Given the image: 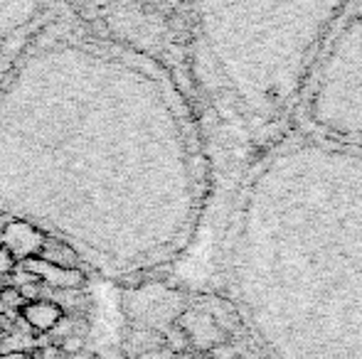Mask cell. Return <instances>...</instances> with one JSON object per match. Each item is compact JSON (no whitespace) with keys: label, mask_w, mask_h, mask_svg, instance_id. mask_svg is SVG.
Listing matches in <instances>:
<instances>
[{"label":"cell","mask_w":362,"mask_h":359,"mask_svg":"<svg viewBox=\"0 0 362 359\" xmlns=\"http://www.w3.org/2000/svg\"><path fill=\"white\" fill-rule=\"evenodd\" d=\"M15 271V259L10 256L8 249L0 246V276H8V273Z\"/></svg>","instance_id":"10"},{"label":"cell","mask_w":362,"mask_h":359,"mask_svg":"<svg viewBox=\"0 0 362 359\" xmlns=\"http://www.w3.org/2000/svg\"><path fill=\"white\" fill-rule=\"evenodd\" d=\"M205 288L267 359H362V150L293 133L237 185Z\"/></svg>","instance_id":"1"},{"label":"cell","mask_w":362,"mask_h":359,"mask_svg":"<svg viewBox=\"0 0 362 359\" xmlns=\"http://www.w3.org/2000/svg\"><path fill=\"white\" fill-rule=\"evenodd\" d=\"M8 335H10V332H8V327H5L3 322H0V345H3V342L8 340Z\"/></svg>","instance_id":"11"},{"label":"cell","mask_w":362,"mask_h":359,"mask_svg":"<svg viewBox=\"0 0 362 359\" xmlns=\"http://www.w3.org/2000/svg\"><path fill=\"white\" fill-rule=\"evenodd\" d=\"M35 259L45 261V264L59 266V269H67V271H74V264H76V254H74V251L67 249L62 241L49 239V236H45L42 249H40V254L35 256Z\"/></svg>","instance_id":"7"},{"label":"cell","mask_w":362,"mask_h":359,"mask_svg":"<svg viewBox=\"0 0 362 359\" xmlns=\"http://www.w3.org/2000/svg\"><path fill=\"white\" fill-rule=\"evenodd\" d=\"M42 241H45V236L40 234L37 229H33L30 224H23V221L8 224L3 229V236H0V246L8 249L15 261L35 259V256L40 254V249H42Z\"/></svg>","instance_id":"4"},{"label":"cell","mask_w":362,"mask_h":359,"mask_svg":"<svg viewBox=\"0 0 362 359\" xmlns=\"http://www.w3.org/2000/svg\"><path fill=\"white\" fill-rule=\"evenodd\" d=\"M296 130L362 150V0L343 3L305 79Z\"/></svg>","instance_id":"3"},{"label":"cell","mask_w":362,"mask_h":359,"mask_svg":"<svg viewBox=\"0 0 362 359\" xmlns=\"http://www.w3.org/2000/svg\"><path fill=\"white\" fill-rule=\"evenodd\" d=\"M25 269L33 271L49 291H72V288H79L84 283V276L79 271H67V269H59V266H52V264H45V261H37V259H30L25 261Z\"/></svg>","instance_id":"5"},{"label":"cell","mask_w":362,"mask_h":359,"mask_svg":"<svg viewBox=\"0 0 362 359\" xmlns=\"http://www.w3.org/2000/svg\"><path fill=\"white\" fill-rule=\"evenodd\" d=\"M343 3L190 5L182 96L210 178L215 244L244 175L296 130L305 79Z\"/></svg>","instance_id":"2"},{"label":"cell","mask_w":362,"mask_h":359,"mask_svg":"<svg viewBox=\"0 0 362 359\" xmlns=\"http://www.w3.org/2000/svg\"><path fill=\"white\" fill-rule=\"evenodd\" d=\"M23 317L33 330H52V327L59 325V320L64 317L62 308L52 300H37V303H28L23 308Z\"/></svg>","instance_id":"6"},{"label":"cell","mask_w":362,"mask_h":359,"mask_svg":"<svg viewBox=\"0 0 362 359\" xmlns=\"http://www.w3.org/2000/svg\"><path fill=\"white\" fill-rule=\"evenodd\" d=\"M25 305H28V303H25V298L18 293V288L5 286L3 291H0V310L8 312L10 317H18V312H23Z\"/></svg>","instance_id":"8"},{"label":"cell","mask_w":362,"mask_h":359,"mask_svg":"<svg viewBox=\"0 0 362 359\" xmlns=\"http://www.w3.org/2000/svg\"><path fill=\"white\" fill-rule=\"evenodd\" d=\"M84 340L86 337H81V335H72V332H67V335L59 340V352L62 355H79L81 350H84Z\"/></svg>","instance_id":"9"}]
</instances>
